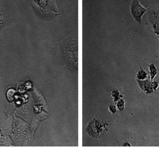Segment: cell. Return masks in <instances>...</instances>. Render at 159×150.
I'll return each mask as SVG.
<instances>
[{
	"label": "cell",
	"mask_w": 159,
	"mask_h": 150,
	"mask_svg": "<svg viewBox=\"0 0 159 150\" xmlns=\"http://www.w3.org/2000/svg\"><path fill=\"white\" fill-rule=\"evenodd\" d=\"M43 18L49 20L60 14L57 0H34Z\"/></svg>",
	"instance_id": "6da1fadb"
},
{
	"label": "cell",
	"mask_w": 159,
	"mask_h": 150,
	"mask_svg": "<svg viewBox=\"0 0 159 150\" xmlns=\"http://www.w3.org/2000/svg\"><path fill=\"white\" fill-rule=\"evenodd\" d=\"M147 9L142 6L138 0H133L131 4V12L133 16L137 22L141 23L142 16Z\"/></svg>",
	"instance_id": "7a4b0ae2"
},
{
	"label": "cell",
	"mask_w": 159,
	"mask_h": 150,
	"mask_svg": "<svg viewBox=\"0 0 159 150\" xmlns=\"http://www.w3.org/2000/svg\"><path fill=\"white\" fill-rule=\"evenodd\" d=\"M149 70H150V75H151V81L154 79L155 76L157 74V68L155 66L153 65H151L149 66Z\"/></svg>",
	"instance_id": "3957f363"
},
{
	"label": "cell",
	"mask_w": 159,
	"mask_h": 150,
	"mask_svg": "<svg viewBox=\"0 0 159 150\" xmlns=\"http://www.w3.org/2000/svg\"><path fill=\"white\" fill-rule=\"evenodd\" d=\"M147 73L143 70H140L137 73V78L140 80H144L147 77Z\"/></svg>",
	"instance_id": "277c9868"
},
{
	"label": "cell",
	"mask_w": 159,
	"mask_h": 150,
	"mask_svg": "<svg viewBox=\"0 0 159 150\" xmlns=\"http://www.w3.org/2000/svg\"><path fill=\"white\" fill-rule=\"evenodd\" d=\"M7 16L3 13H2L0 15V28L3 26L4 24L6 21Z\"/></svg>",
	"instance_id": "5b68a950"
},
{
	"label": "cell",
	"mask_w": 159,
	"mask_h": 150,
	"mask_svg": "<svg viewBox=\"0 0 159 150\" xmlns=\"http://www.w3.org/2000/svg\"><path fill=\"white\" fill-rule=\"evenodd\" d=\"M2 12H1V11H0V15H1V14H2Z\"/></svg>",
	"instance_id": "8992f818"
}]
</instances>
